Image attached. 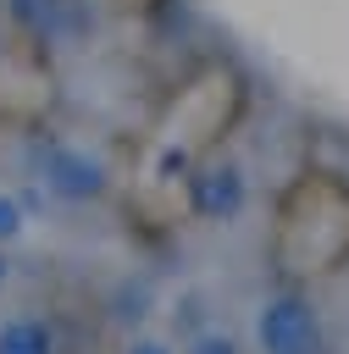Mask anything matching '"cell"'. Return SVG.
Returning a JSON list of instances; mask_svg holds the SVG:
<instances>
[{
	"mask_svg": "<svg viewBox=\"0 0 349 354\" xmlns=\"http://www.w3.org/2000/svg\"><path fill=\"white\" fill-rule=\"evenodd\" d=\"M39 183L66 205H89L111 188V171H105L100 155L78 149V144H44L39 149Z\"/></svg>",
	"mask_w": 349,
	"mask_h": 354,
	"instance_id": "7a4b0ae2",
	"label": "cell"
},
{
	"mask_svg": "<svg viewBox=\"0 0 349 354\" xmlns=\"http://www.w3.org/2000/svg\"><path fill=\"white\" fill-rule=\"evenodd\" d=\"M255 343L260 354H327L321 315L305 293H271L255 310Z\"/></svg>",
	"mask_w": 349,
	"mask_h": 354,
	"instance_id": "6da1fadb",
	"label": "cell"
},
{
	"mask_svg": "<svg viewBox=\"0 0 349 354\" xmlns=\"http://www.w3.org/2000/svg\"><path fill=\"white\" fill-rule=\"evenodd\" d=\"M188 194H194V210H199L205 221H233V216L244 210V199H249L244 171H238L233 160H205V166L188 177Z\"/></svg>",
	"mask_w": 349,
	"mask_h": 354,
	"instance_id": "3957f363",
	"label": "cell"
},
{
	"mask_svg": "<svg viewBox=\"0 0 349 354\" xmlns=\"http://www.w3.org/2000/svg\"><path fill=\"white\" fill-rule=\"evenodd\" d=\"M183 354H244V348H238V337H233V332L205 326V332H194V337L183 343Z\"/></svg>",
	"mask_w": 349,
	"mask_h": 354,
	"instance_id": "5b68a950",
	"label": "cell"
},
{
	"mask_svg": "<svg viewBox=\"0 0 349 354\" xmlns=\"http://www.w3.org/2000/svg\"><path fill=\"white\" fill-rule=\"evenodd\" d=\"M6 277H11V260H6V249H0V288H6Z\"/></svg>",
	"mask_w": 349,
	"mask_h": 354,
	"instance_id": "ba28073f",
	"label": "cell"
},
{
	"mask_svg": "<svg viewBox=\"0 0 349 354\" xmlns=\"http://www.w3.org/2000/svg\"><path fill=\"white\" fill-rule=\"evenodd\" d=\"M0 354H55V326L44 315H6L0 321Z\"/></svg>",
	"mask_w": 349,
	"mask_h": 354,
	"instance_id": "277c9868",
	"label": "cell"
},
{
	"mask_svg": "<svg viewBox=\"0 0 349 354\" xmlns=\"http://www.w3.org/2000/svg\"><path fill=\"white\" fill-rule=\"evenodd\" d=\"M122 354H177V348H172V343H161V337H133Z\"/></svg>",
	"mask_w": 349,
	"mask_h": 354,
	"instance_id": "52a82bcc",
	"label": "cell"
},
{
	"mask_svg": "<svg viewBox=\"0 0 349 354\" xmlns=\"http://www.w3.org/2000/svg\"><path fill=\"white\" fill-rule=\"evenodd\" d=\"M22 227H28V216H22V199L0 188V249H6V243H17V238H22Z\"/></svg>",
	"mask_w": 349,
	"mask_h": 354,
	"instance_id": "8992f818",
	"label": "cell"
}]
</instances>
